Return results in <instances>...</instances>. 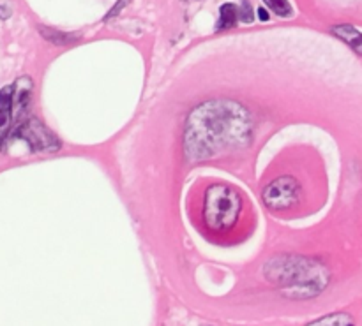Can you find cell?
<instances>
[{"label":"cell","mask_w":362,"mask_h":326,"mask_svg":"<svg viewBox=\"0 0 362 326\" xmlns=\"http://www.w3.org/2000/svg\"><path fill=\"white\" fill-rule=\"evenodd\" d=\"M251 136L253 119L250 111L235 101L216 99L189 113L184 150L191 161H204L246 147Z\"/></svg>","instance_id":"cell-1"},{"label":"cell","mask_w":362,"mask_h":326,"mask_svg":"<svg viewBox=\"0 0 362 326\" xmlns=\"http://www.w3.org/2000/svg\"><path fill=\"white\" fill-rule=\"evenodd\" d=\"M264 274L288 298L296 300L318 296L331 281V272L322 261L292 254L272 258L265 263Z\"/></svg>","instance_id":"cell-2"},{"label":"cell","mask_w":362,"mask_h":326,"mask_svg":"<svg viewBox=\"0 0 362 326\" xmlns=\"http://www.w3.org/2000/svg\"><path fill=\"white\" fill-rule=\"evenodd\" d=\"M243 208L239 193L225 183H216L205 191L202 217L212 231H228L237 224Z\"/></svg>","instance_id":"cell-3"},{"label":"cell","mask_w":362,"mask_h":326,"mask_svg":"<svg viewBox=\"0 0 362 326\" xmlns=\"http://www.w3.org/2000/svg\"><path fill=\"white\" fill-rule=\"evenodd\" d=\"M299 196L300 186L292 176H279V179L272 180L264 189V194H262L265 207L274 212L292 208L299 201Z\"/></svg>","instance_id":"cell-4"},{"label":"cell","mask_w":362,"mask_h":326,"mask_svg":"<svg viewBox=\"0 0 362 326\" xmlns=\"http://www.w3.org/2000/svg\"><path fill=\"white\" fill-rule=\"evenodd\" d=\"M20 136L30 145L34 150L53 152L60 148V141L49 129H46L39 120L30 119L20 127Z\"/></svg>","instance_id":"cell-5"},{"label":"cell","mask_w":362,"mask_h":326,"mask_svg":"<svg viewBox=\"0 0 362 326\" xmlns=\"http://www.w3.org/2000/svg\"><path fill=\"white\" fill-rule=\"evenodd\" d=\"M14 111V87H6L0 90V143L6 138L13 122Z\"/></svg>","instance_id":"cell-6"},{"label":"cell","mask_w":362,"mask_h":326,"mask_svg":"<svg viewBox=\"0 0 362 326\" xmlns=\"http://www.w3.org/2000/svg\"><path fill=\"white\" fill-rule=\"evenodd\" d=\"M332 34L338 35L354 52L362 55V32L357 30L356 27H352V25H338V27H332Z\"/></svg>","instance_id":"cell-7"},{"label":"cell","mask_w":362,"mask_h":326,"mask_svg":"<svg viewBox=\"0 0 362 326\" xmlns=\"http://www.w3.org/2000/svg\"><path fill=\"white\" fill-rule=\"evenodd\" d=\"M239 21V7L235 4H223L219 7V21H218V30H228V28L235 27Z\"/></svg>","instance_id":"cell-8"},{"label":"cell","mask_w":362,"mask_h":326,"mask_svg":"<svg viewBox=\"0 0 362 326\" xmlns=\"http://www.w3.org/2000/svg\"><path fill=\"white\" fill-rule=\"evenodd\" d=\"M306 326H356V323H354V318L350 316V314L336 313L320 318V320L317 321H311V323Z\"/></svg>","instance_id":"cell-9"},{"label":"cell","mask_w":362,"mask_h":326,"mask_svg":"<svg viewBox=\"0 0 362 326\" xmlns=\"http://www.w3.org/2000/svg\"><path fill=\"white\" fill-rule=\"evenodd\" d=\"M264 4L272 11V13H276L281 18H288L293 14V9L292 6H290L288 0H264Z\"/></svg>","instance_id":"cell-10"},{"label":"cell","mask_w":362,"mask_h":326,"mask_svg":"<svg viewBox=\"0 0 362 326\" xmlns=\"http://www.w3.org/2000/svg\"><path fill=\"white\" fill-rule=\"evenodd\" d=\"M42 35H45L48 41L55 42V44H67V42L73 41V35H67V34H62V32H57V30H52V28H41Z\"/></svg>","instance_id":"cell-11"},{"label":"cell","mask_w":362,"mask_h":326,"mask_svg":"<svg viewBox=\"0 0 362 326\" xmlns=\"http://www.w3.org/2000/svg\"><path fill=\"white\" fill-rule=\"evenodd\" d=\"M255 18L253 14V6L250 4V0H240L239 6V20H243L244 23H251Z\"/></svg>","instance_id":"cell-12"},{"label":"cell","mask_w":362,"mask_h":326,"mask_svg":"<svg viewBox=\"0 0 362 326\" xmlns=\"http://www.w3.org/2000/svg\"><path fill=\"white\" fill-rule=\"evenodd\" d=\"M127 2H129V0H119V2H117V6L113 7V9L108 13V16H106V20H110V18L117 16V13H119V11L122 9L124 6H127Z\"/></svg>","instance_id":"cell-13"},{"label":"cell","mask_w":362,"mask_h":326,"mask_svg":"<svg viewBox=\"0 0 362 326\" xmlns=\"http://www.w3.org/2000/svg\"><path fill=\"white\" fill-rule=\"evenodd\" d=\"M258 18H260L262 21H269V11H265V7H260V9H258Z\"/></svg>","instance_id":"cell-14"}]
</instances>
